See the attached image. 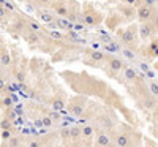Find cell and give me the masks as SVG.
<instances>
[{"label": "cell", "mask_w": 158, "mask_h": 147, "mask_svg": "<svg viewBox=\"0 0 158 147\" xmlns=\"http://www.w3.org/2000/svg\"><path fill=\"white\" fill-rule=\"evenodd\" d=\"M152 13H153V8H150V6H147V5H141V6H138V10H136V16H138V19L139 21H147L150 16H152Z\"/></svg>", "instance_id": "1"}, {"label": "cell", "mask_w": 158, "mask_h": 147, "mask_svg": "<svg viewBox=\"0 0 158 147\" xmlns=\"http://www.w3.org/2000/svg\"><path fill=\"white\" fill-rule=\"evenodd\" d=\"M123 41L128 44V46H133L135 41H136V36H135V29H128L125 33H123Z\"/></svg>", "instance_id": "2"}, {"label": "cell", "mask_w": 158, "mask_h": 147, "mask_svg": "<svg viewBox=\"0 0 158 147\" xmlns=\"http://www.w3.org/2000/svg\"><path fill=\"white\" fill-rule=\"evenodd\" d=\"M150 35H152V29L149 27L147 24H141V27H139V38L141 40H147V38H150Z\"/></svg>", "instance_id": "3"}, {"label": "cell", "mask_w": 158, "mask_h": 147, "mask_svg": "<svg viewBox=\"0 0 158 147\" xmlns=\"http://www.w3.org/2000/svg\"><path fill=\"white\" fill-rule=\"evenodd\" d=\"M109 66H111V70H112V71L118 73V71L123 68V62H122V60H118V59H111V60H109Z\"/></svg>", "instance_id": "4"}, {"label": "cell", "mask_w": 158, "mask_h": 147, "mask_svg": "<svg viewBox=\"0 0 158 147\" xmlns=\"http://www.w3.org/2000/svg\"><path fill=\"white\" fill-rule=\"evenodd\" d=\"M109 142H111V139H109L108 135H104V133L98 135V138H97V145H98V147H108Z\"/></svg>", "instance_id": "5"}, {"label": "cell", "mask_w": 158, "mask_h": 147, "mask_svg": "<svg viewBox=\"0 0 158 147\" xmlns=\"http://www.w3.org/2000/svg\"><path fill=\"white\" fill-rule=\"evenodd\" d=\"M56 22H57V25H59V29H62V30H71V29H73V25L70 24V21L65 19V18H59Z\"/></svg>", "instance_id": "6"}, {"label": "cell", "mask_w": 158, "mask_h": 147, "mask_svg": "<svg viewBox=\"0 0 158 147\" xmlns=\"http://www.w3.org/2000/svg\"><path fill=\"white\" fill-rule=\"evenodd\" d=\"M81 136L85 139H92L94 138V127L92 125H85L84 128H81Z\"/></svg>", "instance_id": "7"}, {"label": "cell", "mask_w": 158, "mask_h": 147, "mask_svg": "<svg viewBox=\"0 0 158 147\" xmlns=\"http://www.w3.org/2000/svg\"><path fill=\"white\" fill-rule=\"evenodd\" d=\"M120 11L123 13V15H125L128 19H133V18L136 16V10H135L133 6H130V5H127V6H122V8H120Z\"/></svg>", "instance_id": "8"}, {"label": "cell", "mask_w": 158, "mask_h": 147, "mask_svg": "<svg viewBox=\"0 0 158 147\" xmlns=\"http://www.w3.org/2000/svg\"><path fill=\"white\" fill-rule=\"evenodd\" d=\"M123 76H125V79H127V81H135V79L138 78L136 71H135L133 68H130V66L123 68Z\"/></svg>", "instance_id": "9"}, {"label": "cell", "mask_w": 158, "mask_h": 147, "mask_svg": "<svg viewBox=\"0 0 158 147\" xmlns=\"http://www.w3.org/2000/svg\"><path fill=\"white\" fill-rule=\"evenodd\" d=\"M115 142H117V145H118V147H128V144H130L128 136H127V135H123V133H120V135H117Z\"/></svg>", "instance_id": "10"}, {"label": "cell", "mask_w": 158, "mask_h": 147, "mask_svg": "<svg viewBox=\"0 0 158 147\" xmlns=\"http://www.w3.org/2000/svg\"><path fill=\"white\" fill-rule=\"evenodd\" d=\"M38 18H40V21H41V22H46V24L54 22V16L49 15V13H46V11H40L38 13Z\"/></svg>", "instance_id": "11"}, {"label": "cell", "mask_w": 158, "mask_h": 147, "mask_svg": "<svg viewBox=\"0 0 158 147\" xmlns=\"http://www.w3.org/2000/svg\"><path fill=\"white\" fill-rule=\"evenodd\" d=\"M70 138H71L73 141H76V139L81 138V127H77V125L71 127V130H70Z\"/></svg>", "instance_id": "12"}, {"label": "cell", "mask_w": 158, "mask_h": 147, "mask_svg": "<svg viewBox=\"0 0 158 147\" xmlns=\"http://www.w3.org/2000/svg\"><path fill=\"white\" fill-rule=\"evenodd\" d=\"M0 63H2L3 66H8V65L11 63V57H10L8 52H5V51H0Z\"/></svg>", "instance_id": "13"}, {"label": "cell", "mask_w": 158, "mask_h": 147, "mask_svg": "<svg viewBox=\"0 0 158 147\" xmlns=\"http://www.w3.org/2000/svg\"><path fill=\"white\" fill-rule=\"evenodd\" d=\"M56 13L60 16V18H67L68 16V8L65 6V5H56Z\"/></svg>", "instance_id": "14"}, {"label": "cell", "mask_w": 158, "mask_h": 147, "mask_svg": "<svg viewBox=\"0 0 158 147\" xmlns=\"http://www.w3.org/2000/svg\"><path fill=\"white\" fill-rule=\"evenodd\" d=\"M97 21H98V18H95L92 13H87V15L84 16V24L85 25H95Z\"/></svg>", "instance_id": "15"}, {"label": "cell", "mask_w": 158, "mask_h": 147, "mask_svg": "<svg viewBox=\"0 0 158 147\" xmlns=\"http://www.w3.org/2000/svg\"><path fill=\"white\" fill-rule=\"evenodd\" d=\"M82 111H84V103H81V104H73V106H71V114H74V116H81Z\"/></svg>", "instance_id": "16"}, {"label": "cell", "mask_w": 158, "mask_h": 147, "mask_svg": "<svg viewBox=\"0 0 158 147\" xmlns=\"http://www.w3.org/2000/svg\"><path fill=\"white\" fill-rule=\"evenodd\" d=\"M90 57H92V60H97V62H103L104 60V54L100 52V51H92Z\"/></svg>", "instance_id": "17"}, {"label": "cell", "mask_w": 158, "mask_h": 147, "mask_svg": "<svg viewBox=\"0 0 158 147\" xmlns=\"http://www.w3.org/2000/svg\"><path fill=\"white\" fill-rule=\"evenodd\" d=\"M21 138H18V136H11L10 139H8V147H21Z\"/></svg>", "instance_id": "18"}, {"label": "cell", "mask_w": 158, "mask_h": 147, "mask_svg": "<svg viewBox=\"0 0 158 147\" xmlns=\"http://www.w3.org/2000/svg\"><path fill=\"white\" fill-rule=\"evenodd\" d=\"M13 103H15V101H13V97L8 95V97H3V98H2V101H0V106H2V108H10Z\"/></svg>", "instance_id": "19"}, {"label": "cell", "mask_w": 158, "mask_h": 147, "mask_svg": "<svg viewBox=\"0 0 158 147\" xmlns=\"http://www.w3.org/2000/svg\"><path fill=\"white\" fill-rule=\"evenodd\" d=\"M104 49H106V51H109V52H117V51H120V46H118L117 43H108L106 46H104Z\"/></svg>", "instance_id": "20"}, {"label": "cell", "mask_w": 158, "mask_h": 147, "mask_svg": "<svg viewBox=\"0 0 158 147\" xmlns=\"http://www.w3.org/2000/svg\"><path fill=\"white\" fill-rule=\"evenodd\" d=\"M29 29H30L32 32H35V33H36V32L41 30V24H38L36 21H30V22H29Z\"/></svg>", "instance_id": "21"}, {"label": "cell", "mask_w": 158, "mask_h": 147, "mask_svg": "<svg viewBox=\"0 0 158 147\" xmlns=\"http://www.w3.org/2000/svg\"><path fill=\"white\" fill-rule=\"evenodd\" d=\"M156 48H158V43H156V40H155V41H152L150 46H149V54H150L152 57L156 56Z\"/></svg>", "instance_id": "22"}, {"label": "cell", "mask_w": 158, "mask_h": 147, "mask_svg": "<svg viewBox=\"0 0 158 147\" xmlns=\"http://www.w3.org/2000/svg\"><path fill=\"white\" fill-rule=\"evenodd\" d=\"M0 128H2V130H11V122H10V119L0 120Z\"/></svg>", "instance_id": "23"}, {"label": "cell", "mask_w": 158, "mask_h": 147, "mask_svg": "<svg viewBox=\"0 0 158 147\" xmlns=\"http://www.w3.org/2000/svg\"><path fill=\"white\" fill-rule=\"evenodd\" d=\"M2 141H8L11 138V130H2V135H0Z\"/></svg>", "instance_id": "24"}, {"label": "cell", "mask_w": 158, "mask_h": 147, "mask_svg": "<svg viewBox=\"0 0 158 147\" xmlns=\"http://www.w3.org/2000/svg\"><path fill=\"white\" fill-rule=\"evenodd\" d=\"M41 124H43V127L49 128V127H52V119L51 117H43L41 119Z\"/></svg>", "instance_id": "25"}, {"label": "cell", "mask_w": 158, "mask_h": 147, "mask_svg": "<svg viewBox=\"0 0 158 147\" xmlns=\"http://www.w3.org/2000/svg\"><path fill=\"white\" fill-rule=\"evenodd\" d=\"M52 108H54V109H57V111L63 109V101H62V100H57V101H54V103H52Z\"/></svg>", "instance_id": "26"}, {"label": "cell", "mask_w": 158, "mask_h": 147, "mask_svg": "<svg viewBox=\"0 0 158 147\" xmlns=\"http://www.w3.org/2000/svg\"><path fill=\"white\" fill-rule=\"evenodd\" d=\"M122 52H123V56H125L127 59H130V60H131V59H135V52H133V51H130V49H123Z\"/></svg>", "instance_id": "27"}, {"label": "cell", "mask_w": 158, "mask_h": 147, "mask_svg": "<svg viewBox=\"0 0 158 147\" xmlns=\"http://www.w3.org/2000/svg\"><path fill=\"white\" fill-rule=\"evenodd\" d=\"M25 38H27V41H30V43H35L36 40H38L35 32H30V33H27V36H25Z\"/></svg>", "instance_id": "28"}, {"label": "cell", "mask_w": 158, "mask_h": 147, "mask_svg": "<svg viewBox=\"0 0 158 147\" xmlns=\"http://www.w3.org/2000/svg\"><path fill=\"white\" fill-rule=\"evenodd\" d=\"M150 92L156 97V93H158V86H156V82H152V84H150Z\"/></svg>", "instance_id": "29"}, {"label": "cell", "mask_w": 158, "mask_h": 147, "mask_svg": "<svg viewBox=\"0 0 158 147\" xmlns=\"http://www.w3.org/2000/svg\"><path fill=\"white\" fill-rule=\"evenodd\" d=\"M27 147H41V144H40L38 141H30Z\"/></svg>", "instance_id": "30"}, {"label": "cell", "mask_w": 158, "mask_h": 147, "mask_svg": "<svg viewBox=\"0 0 158 147\" xmlns=\"http://www.w3.org/2000/svg\"><path fill=\"white\" fill-rule=\"evenodd\" d=\"M62 136H63V138H70V130H68V128H63V130H62Z\"/></svg>", "instance_id": "31"}, {"label": "cell", "mask_w": 158, "mask_h": 147, "mask_svg": "<svg viewBox=\"0 0 158 147\" xmlns=\"http://www.w3.org/2000/svg\"><path fill=\"white\" fill-rule=\"evenodd\" d=\"M144 2H146L144 5H147V6H150V8H152V6L156 3V0H144Z\"/></svg>", "instance_id": "32"}, {"label": "cell", "mask_w": 158, "mask_h": 147, "mask_svg": "<svg viewBox=\"0 0 158 147\" xmlns=\"http://www.w3.org/2000/svg\"><path fill=\"white\" fill-rule=\"evenodd\" d=\"M5 15H6V10H5V6H3V5H0V19H2Z\"/></svg>", "instance_id": "33"}, {"label": "cell", "mask_w": 158, "mask_h": 147, "mask_svg": "<svg viewBox=\"0 0 158 147\" xmlns=\"http://www.w3.org/2000/svg\"><path fill=\"white\" fill-rule=\"evenodd\" d=\"M38 3L41 5V6H48L51 3V0H38Z\"/></svg>", "instance_id": "34"}, {"label": "cell", "mask_w": 158, "mask_h": 147, "mask_svg": "<svg viewBox=\"0 0 158 147\" xmlns=\"http://www.w3.org/2000/svg\"><path fill=\"white\" fill-rule=\"evenodd\" d=\"M35 127H38V128H41V127H43V124H41V119H36V120H35Z\"/></svg>", "instance_id": "35"}, {"label": "cell", "mask_w": 158, "mask_h": 147, "mask_svg": "<svg viewBox=\"0 0 158 147\" xmlns=\"http://www.w3.org/2000/svg\"><path fill=\"white\" fill-rule=\"evenodd\" d=\"M73 29H74V30H82V29H84V25H81V24H76V25H73Z\"/></svg>", "instance_id": "36"}, {"label": "cell", "mask_w": 158, "mask_h": 147, "mask_svg": "<svg viewBox=\"0 0 158 147\" xmlns=\"http://www.w3.org/2000/svg\"><path fill=\"white\" fill-rule=\"evenodd\" d=\"M123 2H125L127 5H130V6H131V5H135V2H136V0H123Z\"/></svg>", "instance_id": "37"}, {"label": "cell", "mask_w": 158, "mask_h": 147, "mask_svg": "<svg viewBox=\"0 0 158 147\" xmlns=\"http://www.w3.org/2000/svg\"><path fill=\"white\" fill-rule=\"evenodd\" d=\"M3 89H5V81L0 78V90H3Z\"/></svg>", "instance_id": "38"}, {"label": "cell", "mask_w": 158, "mask_h": 147, "mask_svg": "<svg viewBox=\"0 0 158 147\" xmlns=\"http://www.w3.org/2000/svg\"><path fill=\"white\" fill-rule=\"evenodd\" d=\"M141 70H144V71H147V65H144V63H141Z\"/></svg>", "instance_id": "39"}, {"label": "cell", "mask_w": 158, "mask_h": 147, "mask_svg": "<svg viewBox=\"0 0 158 147\" xmlns=\"http://www.w3.org/2000/svg\"><path fill=\"white\" fill-rule=\"evenodd\" d=\"M2 49H3V41L0 40V51H2Z\"/></svg>", "instance_id": "40"}]
</instances>
